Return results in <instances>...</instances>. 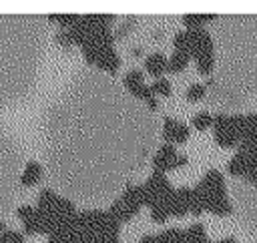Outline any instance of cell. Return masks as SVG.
I'll list each match as a JSON object with an SVG mask.
<instances>
[{
    "label": "cell",
    "mask_w": 257,
    "mask_h": 243,
    "mask_svg": "<svg viewBox=\"0 0 257 243\" xmlns=\"http://www.w3.org/2000/svg\"><path fill=\"white\" fill-rule=\"evenodd\" d=\"M213 133L215 141L223 149L239 147L241 137L245 133V114H225L219 112L213 116Z\"/></svg>",
    "instance_id": "cell-1"
},
{
    "label": "cell",
    "mask_w": 257,
    "mask_h": 243,
    "mask_svg": "<svg viewBox=\"0 0 257 243\" xmlns=\"http://www.w3.org/2000/svg\"><path fill=\"white\" fill-rule=\"evenodd\" d=\"M145 207V197H143V187L141 185H126L122 195L108 207V213L118 221H131L141 209Z\"/></svg>",
    "instance_id": "cell-2"
},
{
    "label": "cell",
    "mask_w": 257,
    "mask_h": 243,
    "mask_svg": "<svg viewBox=\"0 0 257 243\" xmlns=\"http://www.w3.org/2000/svg\"><path fill=\"white\" fill-rule=\"evenodd\" d=\"M80 50H82L84 60L88 64H94L100 70H106V72L114 74L120 68V56L114 50V46H92V44H86Z\"/></svg>",
    "instance_id": "cell-3"
},
{
    "label": "cell",
    "mask_w": 257,
    "mask_h": 243,
    "mask_svg": "<svg viewBox=\"0 0 257 243\" xmlns=\"http://www.w3.org/2000/svg\"><path fill=\"white\" fill-rule=\"evenodd\" d=\"M141 187H143L145 207H149V209L155 207V205H159V203H165L171 197V193H173V187H171L167 175L161 173V171H153L151 177Z\"/></svg>",
    "instance_id": "cell-4"
},
{
    "label": "cell",
    "mask_w": 257,
    "mask_h": 243,
    "mask_svg": "<svg viewBox=\"0 0 257 243\" xmlns=\"http://www.w3.org/2000/svg\"><path fill=\"white\" fill-rule=\"evenodd\" d=\"M122 84H124V88H126L133 96H137V98L145 100V102L149 104V108L157 110V96L153 94L151 86H149V84H145V76H143V72H141V70L131 68V70L124 74Z\"/></svg>",
    "instance_id": "cell-5"
},
{
    "label": "cell",
    "mask_w": 257,
    "mask_h": 243,
    "mask_svg": "<svg viewBox=\"0 0 257 243\" xmlns=\"http://www.w3.org/2000/svg\"><path fill=\"white\" fill-rule=\"evenodd\" d=\"M195 191L199 193L201 201L205 199H211V197H221V195H227V189H225V179L221 175V171L217 169H209L203 179L199 181V185L195 187Z\"/></svg>",
    "instance_id": "cell-6"
},
{
    "label": "cell",
    "mask_w": 257,
    "mask_h": 243,
    "mask_svg": "<svg viewBox=\"0 0 257 243\" xmlns=\"http://www.w3.org/2000/svg\"><path fill=\"white\" fill-rule=\"evenodd\" d=\"M179 153H177V149H175V145H163L157 153H155V157H153V167H155V171H161V173H167V171H173V169H177L179 167Z\"/></svg>",
    "instance_id": "cell-7"
},
{
    "label": "cell",
    "mask_w": 257,
    "mask_h": 243,
    "mask_svg": "<svg viewBox=\"0 0 257 243\" xmlns=\"http://www.w3.org/2000/svg\"><path fill=\"white\" fill-rule=\"evenodd\" d=\"M189 205H191V189L189 187L173 189L171 197L167 199V209H169V215H173V217H185L189 213Z\"/></svg>",
    "instance_id": "cell-8"
},
{
    "label": "cell",
    "mask_w": 257,
    "mask_h": 243,
    "mask_svg": "<svg viewBox=\"0 0 257 243\" xmlns=\"http://www.w3.org/2000/svg\"><path fill=\"white\" fill-rule=\"evenodd\" d=\"M163 139L167 145H181L189 139V127L185 123H179V120L167 116L163 123Z\"/></svg>",
    "instance_id": "cell-9"
},
{
    "label": "cell",
    "mask_w": 257,
    "mask_h": 243,
    "mask_svg": "<svg viewBox=\"0 0 257 243\" xmlns=\"http://www.w3.org/2000/svg\"><path fill=\"white\" fill-rule=\"evenodd\" d=\"M257 165V157L255 155H247L243 151H237L231 161L227 163V173L233 177H247V173Z\"/></svg>",
    "instance_id": "cell-10"
},
{
    "label": "cell",
    "mask_w": 257,
    "mask_h": 243,
    "mask_svg": "<svg viewBox=\"0 0 257 243\" xmlns=\"http://www.w3.org/2000/svg\"><path fill=\"white\" fill-rule=\"evenodd\" d=\"M16 213H18V219L22 221V225H24V233H28V235L42 233L40 217H38L36 207H32V205H22V207H18Z\"/></svg>",
    "instance_id": "cell-11"
},
{
    "label": "cell",
    "mask_w": 257,
    "mask_h": 243,
    "mask_svg": "<svg viewBox=\"0 0 257 243\" xmlns=\"http://www.w3.org/2000/svg\"><path fill=\"white\" fill-rule=\"evenodd\" d=\"M167 66H169V58L163 52H153L145 58V70L155 78H163V74L167 72Z\"/></svg>",
    "instance_id": "cell-12"
},
{
    "label": "cell",
    "mask_w": 257,
    "mask_h": 243,
    "mask_svg": "<svg viewBox=\"0 0 257 243\" xmlns=\"http://www.w3.org/2000/svg\"><path fill=\"white\" fill-rule=\"evenodd\" d=\"M40 177H42V165L36 163V161H28L26 167H24V171H22L20 183L24 187H32V185H36L40 181Z\"/></svg>",
    "instance_id": "cell-13"
},
{
    "label": "cell",
    "mask_w": 257,
    "mask_h": 243,
    "mask_svg": "<svg viewBox=\"0 0 257 243\" xmlns=\"http://www.w3.org/2000/svg\"><path fill=\"white\" fill-rule=\"evenodd\" d=\"M189 60H191V54H187V52H181V50H173V54L169 56V66H167V72H183L185 68H187V64H189Z\"/></svg>",
    "instance_id": "cell-14"
},
{
    "label": "cell",
    "mask_w": 257,
    "mask_h": 243,
    "mask_svg": "<svg viewBox=\"0 0 257 243\" xmlns=\"http://www.w3.org/2000/svg\"><path fill=\"white\" fill-rule=\"evenodd\" d=\"M58 195L52 191V189H42L40 193H38V203H36V209H40V211H52L54 207H56V203H58Z\"/></svg>",
    "instance_id": "cell-15"
},
{
    "label": "cell",
    "mask_w": 257,
    "mask_h": 243,
    "mask_svg": "<svg viewBox=\"0 0 257 243\" xmlns=\"http://www.w3.org/2000/svg\"><path fill=\"white\" fill-rule=\"evenodd\" d=\"M185 239H187V243H203L207 239L205 225L203 223H191L185 229Z\"/></svg>",
    "instance_id": "cell-16"
},
{
    "label": "cell",
    "mask_w": 257,
    "mask_h": 243,
    "mask_svg": "<svg viewBox=\"0 0 257 243\" xmlns=\"http://www.w3.org/2000/svg\"><path fill=\"white\" fill-rule=\"evenodd\" d=\"M213 18H215V14H185L183 24L187 28H205V24L211 22Z\"/></svg>",
    "instance_id": "cell-17"
},
{
    "label": "cell",
    "mask_w": 257,
    "mask_h": 243,
    "mask_svg": "<svg viewBox=\"0 0 257 243\" xmlns=\"http://www.w3.org/2000/svg\"><path fill=\"white\" fill-rule=\"evenodd\" d=\"M195 64H197V70L201 74H209L215 66V52H207V54H199L195 56Z\"/></svg>",
    "instance_id": "cell-18"
},
{
    "label": "cell",
    "mask_w": 257,
    "mask_h": 243,
    "mask_svg": "<svg viewBox=\"0 0 257 243\" xmlns=\"http://www.w3.org/2000/svg\"><path fill=\"white\" fill-rule=\"evenodd\" d=\"M159 241L161 243H187L185 231H181V229H167V231L159 233Z\"/></svg>",
    "instance_id": "cell-19"
},
{
    "label": "cell",
    "mask_w": 257,
    "mask_h": 243,
    "mask_svg": "<svg viewBox=\"0 0 257 243\" xmlns=\"http://www.w3.org/2000/svg\"><path fill=\"white\" fill-rule=\"evenodd\" d=\"M193 127L197 131H207L209 127H213V114L209 110H201L193 116Z\"/></svg>",
    "instance_id": "cell-20"
},
{
    "label": "cell",
    "mask_w": 257,
    "mask_h": 243,
    "mask_svg": "<svg viewBox=\"0 0 257 243\" xmlns=\"http://www.w3.org/2000/svg\"><path fill=\"white\" fill-rule=\"evenodd\" d=\"M151 90L155 96H169L173 88H171V82L163 76V78H155V82L151 84Z\"/></svg>",
    "instance_id": "cell-21"
},
{
    "label": "cell",
    "mask_w": 257,
    "mask_h": 243,
    "mask_svg": "<svg viewBox=\"0 0 257 243\" xmlns=\"http://www.w3.org/2000/svg\"><path fill=\"white\" fill-rule=\"evenodd\" d=\"M205 92H207V86H205V84L195 82V84H191V86L187 88L185 96H187V100H189V102H195V100H201V98L205 96Z\"/></svg>",
    "instance_id": "cell-22"
},
{
    "label": "cell",
    "mask_w": 257,
    "mask_h": 243,
    "mask_svg": "<svg viewBox=\"0 0 257 243\" xmlns=\"http://www.w3.org/2000/svg\"><path fill=\"white\" fill-rule=\"evenodd\" d=\"M151 217L155 223H165L167 217H169V209H167V201L165 203H159L155 207H151Z\"/></svg>",
    "instance_id": "cell-23"
},
{
    "label": "cell",
    "mask_w": 257,
    "mask_h": 243,
    "mask_svg": "<svg viewBox=\"0 0 257 243\" xmlns=\"http://www.w3.org/2000/svg\"><path fill=\"white\" fill-rule=\"evenodd\" d=\"M173 46H175V50H181V52H187L189 54V38H187V32L185 30H181V32L175 34Z\"/></svg>",
    "instance_id": "cell-24"
},
{
    "label": "cell",
    "mask_w": 257,
    "mask_h": 243,
    "mask_svg": "<svg viewBox=\"0 0 257 243\" xmlns=\"http://www.w3.org/2000/svg\"><path fill=\"white\" fill-rule=\"evenodd\" d=\"M0 243H24V235L18 231L6 229L4 233H0Z\"/></svg>",
    "instance_id": "cell-25"
},
{
    "label": "cell",
    "mask_w": 257,
    "mask_h": 243,
    "mask_svg": "<svg viewBox=\"0 0 257 243\" xmlns=\"http://www.w3.org/2000/svg\"><path fill=\"white\" fill-rule=\"evenodd\" d=\"M56 42H58L60 46H64V48H70V46H74V40H72V34H70V30H60V32L56 34Z\"/></svg>",
    "instance_id": "cell-26"
},
{
    "label": "cell",
    "mask_w": 257,
    "mask_h": 243,
    "mask_svg": "<svg viewBox=\"0 0 257 243\" xmlns=\"http://www.w3.org/2000/svg\"><path fill=\"white\" fill-rule=\"evenodd\" d=\"M245 179H247V181H249L253 187H257V165H255V167H253V169L247 173V177H245Z\"/></svg>",
    "instance_id": "cell-27"
},
{
    "label": "cell",
    "mask_w": 257,
    "mask_h": 243,
    "mask_svg": "<svg viewBox=\"0 0 257 243\" xmlns=\"http://www.w3.org/2000/svg\"><path fill=\"white\" fill-rule=\"evenodd\" d=\"M88 243H118V237H98V239H92Z\"/></svg>",
    "instance_id": "cell-28"
},
{
    "label": "cell",
    "mask_w": 257,
    "mask_h": 243,
    "mask_svg": "<svg viewBox=\"0 0 257 243\" xmlns=\"http://www.w3.org/2000/svg\"><path fill=\"white\" fill-rule=\"evenodd\" d=\"M139 243H161V241H159V235H145L141 237Z\"/></svg>",
    "instance_id": "cell-29"
},
{
    "label": "cell",
    "mask_w": 257,
    "mask_h": 243,
    "mask_svg": "<svg viewBox=\"0 0 257 243\" xmlns=\"http://www.w3.org/2000/svg\"><path fill=\"white\" fill-rule=\"evenodd\" d=\"M219 243H239V241H237L235 237H223V239H221Z\"/></svg>",
    "instance_id": "cell-30"
},
{
    "label": "cell",
    "mask_w": 257,
    "mask_h": 243,
    "mask_svg": "<svg viewBox=\"0 0 257 243\" xmlns=\"http://www.w3.org/2000/svg\"><path fill=\"white\" fill-rule=\"evenodd\" d=\"M6 231V223L4 221H0V233H4Z\"/></svg>",
    "instance_id": "cell-31"
},
{
    "label": "cell",
    "mask_w": 257,
    "mask_h": 243,
    "mask_svg": "<svg viewBox=\"0 0 257 243\" xmlns=\"http://www.w3.org/2000/svg\"><path fill=\"white\" fill-rule=\"evenodd\" d=\"M203 243H213V241H209V239H205V241H203Z\"/></svg>",
    "instance_id": "cell-32"
}]
</instances>
